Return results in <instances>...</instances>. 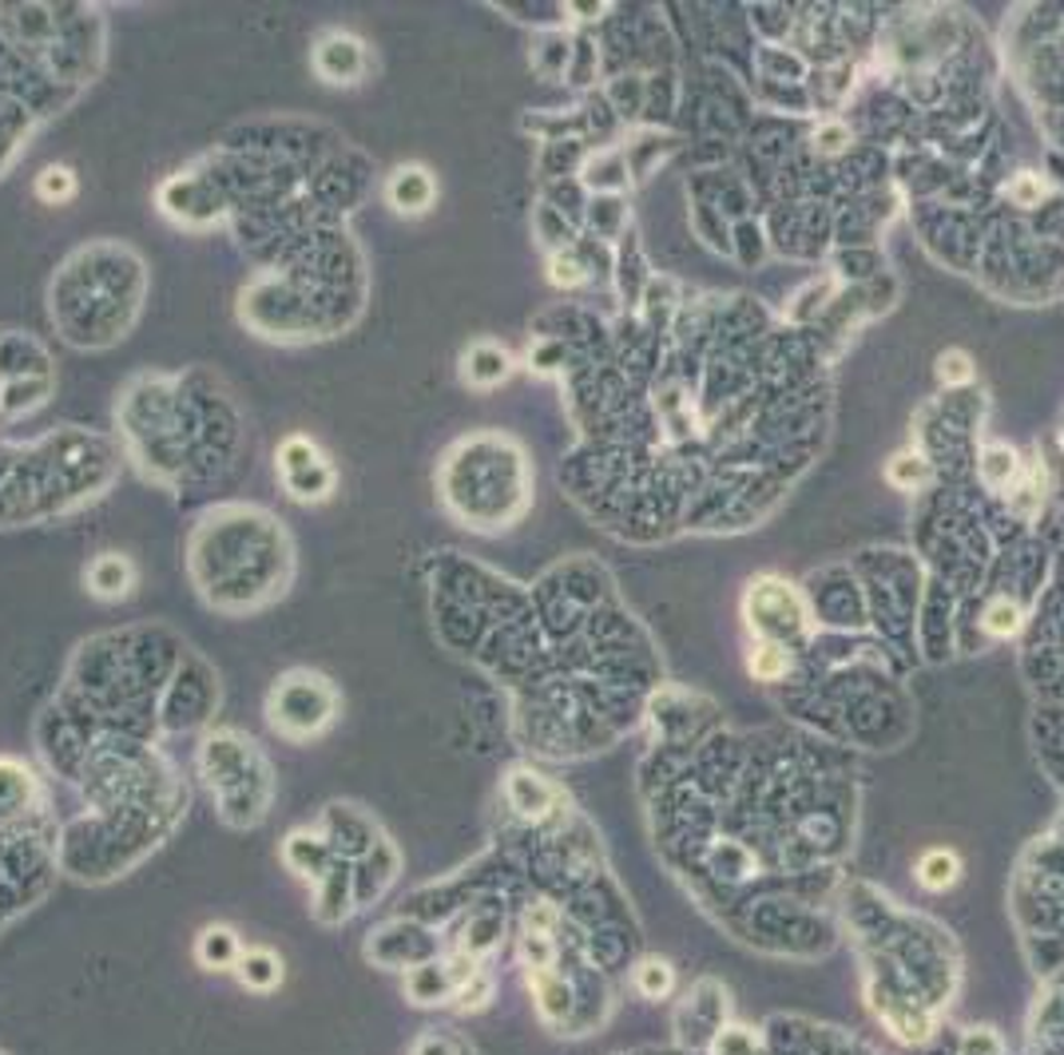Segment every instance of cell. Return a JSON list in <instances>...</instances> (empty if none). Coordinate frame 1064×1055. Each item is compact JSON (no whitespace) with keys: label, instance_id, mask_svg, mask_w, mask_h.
Here are the masks:
<instances>
[{"label":"cell","instance_id":"cell-9","mask_svg":"<svg viewBox=\"0 0 1064 1055\" xmlns=\"http://www.w3.org/2000/svg\"><path fill=\"white\" fill-rule=\"evenodd\" d=\"M235 972H239V980L251 992H271L283 984V960L271 948H242Z\"/></svg>","mask_w":1064,"mask_h":1055},{"label":"cell","instance_id":"cell-3","mask_svg":"<svg viewBox=\"0 0 1064 1055\" xmlns=\"http://www.w3.org/2000/svg\"><path fill=\"white\" fill-rule=\"evenodd\" d=\"M310 64H314L322 84L350 87V84H362L366 72H370V48H366L362 36L330 28L310 48Z\"/></svg>","mask_w":1064,"mask_h":1055},{"label":"cell","instance_id":"cell-15","mask_svg":"<svg viewBox=\"0 0 1064 1055\" xmlns=\"http://www.w3.org/2000/svg\"><path fill=\"white\" fill-rule=\"evenodd\" d=\"M985 632L993 635V639H1009V635L1020 632V623H1025V615H1020V608L1013 603V599H993L985 608Z\"/></svg>","mask_w":1064,"mask_h":1055},{"label":"cell","instance_id":"cell-2","mask_svg":"<svg viewBox=\"0 0 1064 1055\" xmlns=\"http://www.w3.org/2000/svg\"><path fill=\"white\" fill-rule=\"evenodd\" d=\"M278 480L290 501L298 504H322L334 496V484H338V472L326 460V453L319 448V441H310L302 433H290L278 445Z\"/></svg>","mask_w":1064,"mask_h":1055},{"label":"cell","instance_id":"cell-7","mask_svg":"<svg viewBox=\"0 0 1064 1055\" xmlns=\"http://www.w3.org/2000/svg\"><path fill=\"white\" fill-rule=\"evenodd\" d=\"M509 802H513V810L521 817H528V822H540V817L557 805V790H552L545 778H537V774L516 770L513 778H509Z\"/></svg>","mask_w":1064,"mask_h":1055},{"label":"cell","instance_id":"cell-17","mask_svg":"<svg viewBox=\"0 0 1064 1055\" xmlns=\"http://www.w3.org/2000/svg\"><path fill=\"white\" fill-rule=\"evenodd\" d=\"M925 477H930V468H925L922 457H913V453H898V457L886 465V480L894 484V489H918Z\"/></svg>","mask_w":1064,"mask_h":1055},{"label":"cell","instance_id":"cell-5","mask_svg":"<svg viewBox=\"0 0 1064 1055\" xmlns=\"http://www.w3.org/2000/svg\"><path fill=\"white\" fill-rule=\"evenodd\" d=\"M135 579H140V572H135L132 555H123V552H99L96 560L84 567V588H88L96 599H104V603H116V599L132 596Z\"/></svg>","mask_w":1064,"mask_h":1055},{"label":"cell","instance_id":"cell-22","mask_svg":"<svg viewBox=\"0 0 1064 1055\" xmlns=\"http://www.w3.org/2000/svg\"><path fill=\"white\" fill-rule=\"evenodd\" d=\"M814 143H818V152H826V155L842 152V147H846V131L838 128V123H830V128H823L818 135H814Z\"/></svg>","mask_w":1064,"mask_h":1055},{"label":"cell","instance_id":"cell-11","mask_svg":"<svg viewBox=\"0 0 1064 1055\" xmlns=\"http://www.w3.org/2000/svg\"><path fill=\"white\" fill-rule=\"evenodd\" d=\"M33 191H36V199H40V203H48V207H64V203H72V199H76V191H80L76 171H72V167H64V164L45 167V171L36 175Z\"/></svg>","mask_w":1064,"mask_h":1055},{"label":"cell","instance_id":"cell-1","mask_svg":"<svg viewBox=\"0 0 1064 1055\" xmlns=\"http://www.w3.org/2000/svg\"><path fill=\"white\" fill-rule=\"evenodd\" d=\"M338 718V691L319 671H286L266 691V722L286 742H310Z\"/></svg>","mask_w":1064,"mask_h":1055},{"label":"cell","instance_id":"cell-12","mask_svg":"<svg viewBox=\"0 0 1064 1055\" xmlns=\"http://www.w3.org/2000/svg\"><path fill=\"white\" fill-rule=\"evenodd\" d=\"M528 984H533V992H537L540 1016H545L549 1023H557L560 1016H564V1008H569V988H564L549 969H533L528 972Z\"/></svg>","mask_w":1064,"mask_h":1055},{"label":"cell","instance_id":"cell-18","mask_svg":"<svg viewBox=\"0 0 1064 1055\" xmlns=\"http://www.w3.org/2000/svg\"><path fill=\"white\" fill-rule=\"evenodd\" d=\"M937 381H942V385H966V381H973V361H969V353H961V349H945L942 358H937Z\"/></svg>","mask_w":1064,"mask_h":1055},{"label":"cell","instance_id":"cell-14","mask_svg":"<svg viewBox=\"0 0 1064 1055\" xmlns=\"http://www.w3.org/2000/svg\"><path fill=\"white\" fill-rule=\"evenodd\" d=\"M1013 472H1017V453L1009 445H989L981 453V480H985L989 489H1005L1013 480Z\"/></svg>","mask_w":1064,"mask_h":1055},{"label":"cell","instance_id":"cell-8","mask_svg":"<svg viewBox=\"0 0 1064 1055\" xmlns=\"http://www.w3.org/2000/svg\"><path fill=\"white\" fill-rule=\"evenodd\" d=\"M195 957H199V964L211 972H231L242 957V945H239V936H235V928L207 925L195 940Z\"/></svg>","mask_w":1064,"mask_h":1055},{"label":"cell","instance_id":"cell-21","mask_svg":"<svg viewBox=\"0 0 1064 1055\" xmlns=\"http://www.w3.org/2000/svg\"><path fill=\"white\" fill-rule=\"evenodd\" d=\"M552 283H557V286H581L584 283V271H576V259H564V254H560V259H552Z\"/></svg>","mask_w":1064,"mask_h":1055},{"label":"cell","instance_id":"cell-20","mask_svg":"<svg viewBox=\"0 0 1064 1055\" xmlns=\"http://www.w3.org/2000/svg\"><path fill=\"white\" fill-rule=\"evenodd\" d=\"M1009 195L1017 199V203H1025V207H1032V203L1044 195V183L1037 179V175H1017V179L1009 183Z\"/></svg>","mask_w":1064,"mask_h":1055},{"label":"cell","instance_id":"cell-13","mask_svg":"<svg viewBox=\"0 0 1064 1055\" xmlns=\"http://www.w3.org/2000/svg\"><path fill=\"white\" fill-rule=\"evenodd\" d=\"M671 988H676V969H671L668 960L659 957H648L636 964V992L639 996H648V1000H663V996H671Z\"/></svg>","mask_w":1064,"mask_h":1055},{"label":"cell","instance_id":"cell-6","mask_svg":"<svg viewBox=\"0 0 1064 1055\" xmlns=\"http://www.w3.org/2000/svg\"><path fill=\"white\" fill-rule=\"evenodd\" d=\"M513 373V353L497 341H473L462 358V377L473 389H497Z\"/></svg>","mask_w":1064,"mask_h":1055},{"label":"cell","instance_id":"cell-16","mask_svg":"<svg viewBox=\"0 0 1064 1055\" xmlns=\"http://www.w3.org/2000/svg\"><path fill=\"white\" fill-rule=\"evenodd\" d=\"M790 667V655L782 651L779 643H758L755 651H751V675L763 679V683H775V679L787 675Z\"/></svg>","mask_w":1064,"mask_h":1055},{"label":"cell","instance_id":"cell-4","mask_svg":"<svg viewBox=\"0 0 1064 1055\" xmlns=\"http://www.w3.org/2000/svg\"><path fill=\"white\" fill-rule=\"evenodd\" d=\"M385 203H390L394 215H406V218H417V215H426V211H433V203H438V183H433L429 167H421V164L394 167L390 179H385Z\"/></svg>","mask_w":1064,"mask_h":1055},{"label":"cell","instance_id":"cell-10","mask_svg":"<svg viewBox=\"0 0 1064 1055\" xmlns=\"http://www.w3.org/2000/svg\"><path fill=\"white\" fill-rule=\"evenodd\" d=\"M961 858H957L954 849H930V853H922V861H918V882H922V889L930 892H945L954 889L957 882H961Z\"/></svg>","mask_w":1064,"mask_h":1055},{"label":"cell","instance_id":"cell-19","mask_svg":"<svg viewBox=\"0 0 1064 1055\" xmlns=\"http://www.w3.org/2000/svg\"><path fill=\"white\" fill-rule=\"evenodd\" d=\"M886 1023L898 1040H910V1044H922L933 1032V1023L925 1016H910V1012H886Z\"/></svg>","mask_w":1064,"mask_h":1055}]
</instances>
